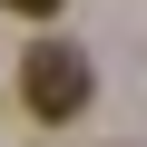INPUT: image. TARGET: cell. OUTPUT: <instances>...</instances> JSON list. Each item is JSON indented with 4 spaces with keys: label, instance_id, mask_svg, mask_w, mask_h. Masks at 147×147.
<instances>
[{
    "label": "cell",
    "instance_id": "6da1fadb",
    "mask_svg": "<svg viewBox=\"0 0 147 147\" xmlns=\"http://www.w3.org/2000/svg\"><path fill=\"white\" fill-rule=\"evenodd\" d=\"M88 88H98V79H88V49H69V39H39V49L20 59V98H30V118H49V127L79 118Z\"/></svg>",
    "mask_w": 147,
    "mask_h": 147
},
{
    "label": "cell",
    "instance_id": "7a4b0ae2",
    "mask_svg": "<svg viewBox=\"0 0 147 147\" xmlns=\"http://www.w3.org/2000/svg\"><path fill=\"white\" fill-rule=\"evenodd\" d=\"M0 10H20V20H59V0H0Z\"/></svg>",
    "mask_w": 147,
    "mask_h": 147
}]
</instances>
